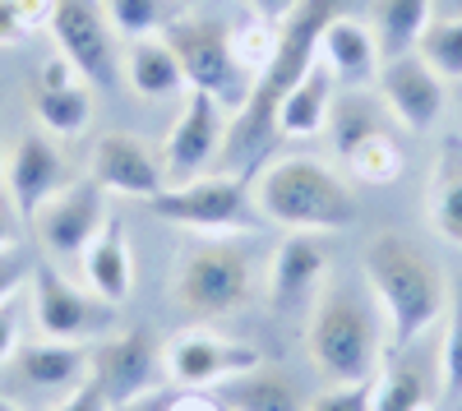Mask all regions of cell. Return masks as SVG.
I'll use <instances>...</instances> for the list:
<instances>
[{"mask_svg":"<svg viewBox=\"0 0 462 411\" xmlns=\"http://www.w3.org/2000/svg\"><path fill=\"white\" fill-rule=\"evenodd\" d=\"M328 130H333V143L342 153V167L352 171V180H361V185H393L402 176V167H407L402 143L393 139V130L383 125L361 97L333 102Z\"/></svg>","mask_w":462,"mask_h":411,"instance_id":"11","label":"cell"},{"mask_svg":"<svg viewBox=\"0 0 462 411\" xmlns=\"http://www.w3.org/2000/svg\"><path fill=\"white\" fill-rule=\"evenodd\" d=\"M361 273H365V291L383 319L393 352H407L448 310V278L411 236L379 232L365 245Z\"/></svg>","mask_w":462,"mask_h":411,"instance_id":"2","label":"cell"},{"mask_svg":"<svg viewBox=\"0 0 462 411\" xmlns=\"http://www.w3.org/2000/svg\"><path fill=\"white\" fill-rule=\"evenodd\" d=\"M374 93H379L383 111H389V116L402 130H411V134H430L435 121L444 116V102H448L444 79L416 51L383 60L379 79H374Z\"/></svg>","mask_w":462,"mask_h":411,"instance_id":"16","label":"cell"},{"mask_svg":"<svg viewBox=\"0 0 462 411\" xmlns=\"http://www.w3.org/2000/svg\"><path fill=\"white\" fill-rule=\"evenodd\" d=\"M74 176L65 153L51 143V134H23L10 148V162H5V190L14 199V208L23 213V222H32V213L42 208L56 190H65Z\"/></svg>","mask_w":462,"mask_h":411,"instance_id":"18","label":"cell"},{"mask_svg":"<svg viewBox=\"0 0 462 411\" xmlns=\"http://www.w3.org/2000/svg\"><path fill=\"white\" fill-rule=\"evenodd\" d=\"M305 411H374V379H365V384H328L319 397L305 402Z\"/></svg>","mask_w":462,"mask_h":411,"instance_id":"33","label":"cell"},{"mask_svg":"<svg viewBox=\"0 0 462 411\" xmlns=\"http://www.w3.org/2000/svg\"><path fill=\"white\" fill-rule=\"evenodd\" d=\"M167 375V352L158 347V338L143 328L134 333H116L93 352V384L106 393L111 406H130L139 397H148Z\"/></svg>","mask_w":462,"mask_h":411,"instance_id":"13","label":"cell"},{"mask_svg":"<svg viewBox=\"0 0 462 411\" xmlns=\"http://www.w3.org/2000/svg\"><path fill=\"white\" fill-rule=\"evenodd\" d=\"M28 301H32V324L51 342H93L116 328V306L93 296L88 287H74L51 259H37L28 278Z\"/></svg>","mask_w":462,"mask_h":411,"instance_id":"8","label":"cell"},{"mask_svg":"<svg viewBox=\"0 0 462 411\" xmlns=\"http://www.w3.org/2000/svg\"><path fill=\"white\" fill-rule=\"evenodd\" d=\"M383 319L370 301V291H361L356 282H333L315 296L310 319H305V352L310 365L328 384H365L379 375L383 365Z\"/></svg>","mask_w":462,"mask_h":411,"instance_id":"3","label":"cell"},{"mask_svg":"<svg viewBox=\"0 0 462 411\" xmlns=\"http://www.w3.org/2000/svg\"><path fill=\"white\" fill-rule=\"evenodd\" d=\"M439 397V379L411 356H383L374 375V411H426Z\"/></svg>","mask_w":462,"mask_h":411,"instance_id":"25","label":"cell"},{"mask_svg":"<svg viewBox=\"0 0 462 411\" xmlns=\"http://www.w3.org/2000/svg\"><path fill=\"white\" fill-rule=\"evenodd\" d=\"M439 393L462 397V287L448 291V324L439 342Z\"/></svg>","mask_w":462,"mask_h":411,"instance_id":"32","label":"cell"},{"mask_svg":"<svg viewBox=\"0 0 462 411\" xmlns=\"http://www.w3.org/2000/svg\"><path fill=\"white\" fill-rule=\"evenodd\" d=\"M296 5H300V0H245V10H254V14H268V19H287Z\"/></svg>","mask_w":462,"mask_h":411,"instance_id":"40","label":"cell"},{"mask_svg":"<svg viewBox=\"0 0 462 411\" xmlns=\"http://www.w3.org/2000/svg\"><path fill=\"white\" fill-rule=\"evenodd\" d=\"M106 190L88 176V180H69L65 190H56L42 208L32 213V236L42 245V254L51 259H84V250L97 241V232L106 227Z\"/></svg>","mask_w":462,"mask_h":411,"instance_id":"10","label":"cell"},{"mask_svg":"<svg viewBox=\"0 0 462 411\" xmlns=\"http://www.w3.org/2000/svg\"><path fill=\"white\" fill-rule=\"evenodd\" d=\"M217 393L236 411H305L296 388H291V379L278 375V370H268V365H259V370H250V375L222 384Z\"/></svg>","mask_w":462,"mask_h":411,"instance_id":"29","label":"cell"},{"mask_svg":"<svg viewBox=\"0 0 462 411\" xmlns=\"http://www.w3.org/2000/svg\"><path fill=\"white\" fill-rule=\"evenodd\" d=\"M333 254L319 241V232H287V241L273 250L268 264V306L278 315H310L315 296L328 287Z\"/></svg>","mask_w":462,"mask_h":411,"instance_id":"15","label":"cell"},{"mask_svg":"<svg viewBox=\"0 0 462 411\" xmlns=\"http://www.w3.org/2000/svg\"><path fill=\"white\" fill-rule=\"evenodd\" d=\"M51 411H111V402H106V393H102L93 379H84L74 393H65Z\"/></svg>","mask_w":462,"mask_h":411,"instance_id":"37","label":"cell"},{"mask_svg":"<svg viewBox=\"0 0 462 411\" xmlns=\"http://www.w3.org/2000/svg\"><path fill=\"white\" fill-rule=\"evenodd\" d=\"M226 42H231V56H236V65L250 74V79H259V74L273 65V56H278L282 19H268V14L245 10L236 23H226Z\"/></svg>","mask_w":462,"mask_h":411,"instance_id":"28","label":"cell"},{"mask_svg":"<svg viewBox=\"0 0 462 411\" xmlns=\"http://www.w3.org/2000/svg\"><path fill=\"white\" fill-rule=\"evenodd\" d=\"M56 51L84 74V84H111L121 74V37H116L102 0H56L51 28Z\"/></svg>","mask_w":462,"mask_h":411,"instance_id":"12","label":"cell"},{"mask_svg":"<svg viewBox=\"0 0 462 411\" xmlns=\"http://www.w3.org/2000/svg\"><path fill=\"white\" fill-rule=\"evenodd\" d=\"M426 23H430V0H374V23L370 28L379 37L383 60L416 51Z\"/></svg>","mask_w":462,"mask_h":411,"instance_id":"27","label":"cell"},{"mask_svg":"<svg viewBox=\"0 0 462 411\" xmlns=\"http://www.w3.org/2000/svg\"><path fill=\"white\" fill-rule=\"evenodd\" d=\"M453 5H462V0H453Z\"/></svg>","mask_w":462,"mask_h":411,"instance_id":"43","label":"cell"},{"mask_svg":"<svg viewBox=\"0 0 462 411\" xmlns=\"http://www.w3.org/2000/svg\"><path fill=\"white\" fill-rule=\"evenodd\" d=\"M319 60L328 65V74L346 88H370L383 69V51L370 23H361L356 14H337L324 37H319Z\"/></svg>","mask_w":462,"mask_h":411,"instance_id":"19","label":"cell"},{"mask_svg":"<svg viewBox=\"0 0 462 411\" xmlns=\"http://www.w3.org/2000/svg\"><path fill=\"white\" fill-rule=\"evenodd\" d=\"M84 282L93 296H102V301L121 306L130 287H134V254H130V232L121 217H106V227L97 232V241L84 250Z\"/></svg>","mask_w":462,"mask_h":411,"instance_id":"21","label":"cell"},{"mask_svg":"<svg viewBox=\"0 0 462 411\" xmlns=\"http://www.w3.org/2000/svg\"><path fill=\"white\" fill-rule=\"evenodd\" d=\"M167 411H236L217 388H180L171 402H167Z\"/></svg>","mask_w":462,"mask_h":411,"instance_id":"35","label":"cell"},{"mask_svg":"<svg viewBox=\"0 0 462 411\" xmlns=\"http://www.w3.org/2000/svg\"><path fill=\"white\" fill-rule=\"evenodd\" d=\"M333 88H337V79L328 74V65L315 60L310 69H305V79L278 106V139H315V134H324V125L333 121Z\"/></svg>","mask_w":462,"mask_h":411,"instance_id":"24","label":"cell"},{"mask_svg":"<svg viewBox=\"0 0 462 411\" xmlns=\"http://www.w3.org/2000/svg\"><path fill=\"white\" fill-rule=\"evenodd\" d=\"M102 10L116 28L121 42H134V37H162L167 23L180 14L176 0H102Z\"/></svg>","mask_w":462,"mask_h":411,"instance_id":"30","label":"cell"},{"mask_svg":"<svg viewBox=\"0 0 462 411\" xmlns=\"http://www.w3.org/2000/svg\"><path fill=\"white\" fill-rule=\"evenodd\" d=\"M19 347V296H10V301H0V365L14 361Z\"/></svg>","mask_w":462,"mask_h":411,"instance_id":"36","label":"cell"},{"mask_svg":"<svg viewBox=\"0 0 462 411\" xmlns=\"http://www.w3.org/2000/svg\"><path fill=\"white\" fill-rule=\"evenodd\" d=\"M19 222H23V213L14 208L10 190H0V250H14L19 245Z\"/></svg>","mask_w":462,"mask_h":411,"instance_id":"39","label":"cell"},{"mask_svg":"<svg viewBox=\"0 0 462 411\" xmlns=\"http://www.w3.org/2000/svg\"><path fill=\"white\" fill-rule=\"evenodd\" d=\"M88 176L102 185L106 195H125V199H158L167 190V171L162 158L139 139V134H102L93 143V158H88Z\"/></svg>","mask_w":462,"mask_h":411,"instance_id":"17","label":"cell"},{"mask_svg":"<svg viewBox=\"0 0 462 411\" xmlns=\"http://www.w3.org/2000/svg\"><path fill=\"white\" fill-rule=\"evenodd\" d=\"M148 208L162 222H171V227H185L195 236H236L259 222L250 180L236 171H213V176L204 171L195 180L167 185L158 199H148Z\"/></svg>","mask_w":462,"mask_h":411,"instance_id":"6","label":"cell"},{"mask_svg":"<svg viewBox=\"0 0 462 411\" xmlns=\"http://www.w3.org/2000/svg\"><path fill=\"white\" fill-rule=\"evenodd\" d=\"M32 116L42 125V134H56V139L84 134L93 121V84H84V79H74L65 88L32 84Z\"/></svg>","mask_w":462,"mask_h":411,"instance_id":"26","label":"cell"},{"mask_svg":"<svg viewBox=\"0 0 462 411\" xmlns=\"http://www.w3.org/2000/svg\"><path fill=\"white\" fill-rule=\"evenodd\" d=\"M416 56L426 60L444 84H457L462 79V14L430 19L426 32H420V42H416Z\"/></svg>","mask_w":462,"mask_h":411,"instance_id":"31","label":"cell"},{"mask_svg":"<svg viewBox=\"0 0 462 411\" xmlns=\"http://www.w3.org/2000/svg\"><path fill=\"white\" fill-rule=\"evenodd\" d=\"M254 213L259 222H273L287 232H342L352 227L361 204L333 167L315 158H273L263 162L254 185Z\"/></svg>","mask_w":462,"mask_h":411,"instance_id":"4","label":"cell"},{"mask_svg":"<svg viewBox=\"0 0 462 411\" xmlns=\"http://www.w3.org/2000/svg\"><path fill=\"white\" fill-rule=\"evenodd\" d=\"M14 370L42 393H74L93 375V352L84 342H28L14 352Z\"/></svg>","mask_w":462,"mask_h":411,"instance_id":"20","label":"cell"},{"mask_svg":"<svg viewBox=\"0 0 462 411\" xmlns=\"http://www.w3.org/2000/svg\"><path fill=\"white\" fill-rule=\"evenodd\" d=\"M0 411H19V406H14L10 397H0Z\"/></svg>","mask_w":462,"mask_h":411,"instance_id":"42","label":"cell"},{"mask_svg":"<svg viewBox=\"0 0 462 411\" xmlns=\"http://www.w3.org/2000/svg\"><path fill=\"white\" fill-rule=\"evenodd\" d=\"M32 278V264H23L19 250H0V301L19 296V287H28Z\"/></svg>","mask_w":462,"mask_h":411,"instance_id":"34","label":"cell"},{"mask_svg":"<svg viewBox=\"0 0 462 411\" xmlns=\"http://www.w3.org/2000/svg\"><path fill=\"white\" fill-rule=\"evenodd\" d=\"M121 74L130 79V88L148 102H162V97H176L185 93V69L176 60V51L167 47V37H134L121 51Z\"/></svg>","mask_w":462,"mask_h":411,"instance_id":"23","label":"cell"},{"mask_svg":"<svg viewBox=\"0 0 462 411\" xmlns=\"http://www.w3.org/2000/svg\"><path fill=\"white\" fill-rule=\"evenodd\" d=\"M28 37V23L19 14V0H0V51L5 47H19Z\"/></svg>","mask_w":462,"mask_h":411,"instance_id":"38","label":"cell"},{"mask_svg":"<svg viewBox=\"0 0 462 411\" xmlns=\"http://www.w3.org/2000/svg\"><path fill=\"white\" fill-rule=\"evenodd\" d=\"M226 125H231V116L213 93L185 88L180 93V116H176V125L167 130V139L158 148L167 185L204 176L213 167V158H222V148H226Z\"/></svg>","mask_w":462,"mask_h":411,"instance_id":"9","label":"cell"},{"mask_svg":"<svg viewBox=\"0 0 462 411\" xmlns=\"http://www.w3.org/2000/svg\"><path fill=\"white\" fill-rule=\"evenodd\" d=\"M162 37H167V47L176 51V60H180V69H185V84L213 93V97L231 111V116H236L241 102H245L250 88H254V79L236 65V56H231L226 23L199 19V14H176Z\"/></svg>","mask_w":462,"mask_h":411,"instance_id":"7","label":"cell"},{"mask_svg":"<svg viewBox=\"0 0 462 411\" xmlns=\"http://www.w3.org/2000/svg\"><path fill=\"white\" fill-rule=\"evenodd\" d=\"M259 365H263V356L250 342L222 338V333H204V328L176 333L171 347H167V379H176L180 388H222V384L250 375Z\"/></svg>","mask_w":462,"mask_h":411,"instance_id":"14","label":"cell"},{"mask_svg":"<svg viewBox=\"0 0 462 411\" xmlns=\"http://www.w3.org/2000/svg\"><path fill=\"white\" fill-rule=\"evenodd\" d=\"M254 291V269L241 245L226 236H199L176 254L171 269V301L195 319L236 315Z\"/></svg>","mask_w":462,"mask_h":411,"instance_id":"5","label":"cell"},{"mask_svg":"<svg viewBox=\"0 0 462 411\" xmlns=\"http://www.w3.org/2000/svg\"><path fill=\"white\" fill-rule=\"evenodd\" d=\"M426 222L448 245H462V134H448L426 180Z\"/></svg>","mask_w":462,"mask_h":411,"instance_id":"22","label":"cell"},{"mask_svg":"<svg viewBox=\"0 0 462 411\" xmlns=\"http://www.w3.org/2000/svg\"><path fill=\"white\" fill-rule=\"evenodd\" d=\"M426 411H435V406H426Z\"/></svg>","mask_w":462,"mask_h":411,"instance_id":"44","label":"cell"},{"mask_svg":"<svg viewBox=\"0 0 462 411\" xmlns=\"http://www.w3.org/2000/svg\"><path fill=\"white\" fill-rule=\"evenodd\" d=\"M5 162H10V153H5V139H0V180H5Z\"/></svg>","mask_w":462,"mask_h":411,"instance_id":"41","label":"cell"},{"mask_svg":"<svg viewBox=\"0 0 462 411\" xmlns=\"http://www.w3.org/2000/svg\"><path fill=\"white\" fill-rule=\"evenodd\" d=\"M352 5L356 0H300V5L282 19V42H278L273 65L254 79L250 97L241 102V111L226 125V148H222L226 158H236V162L250 158L254 162L263 148L278 139V106H282V97L305 79V69L319 60L324 28L337 14H352Z\"/></svg>","mask_w":462,"mask_h":411,"instance_id":"1","label":"cell"}]
</instances>
